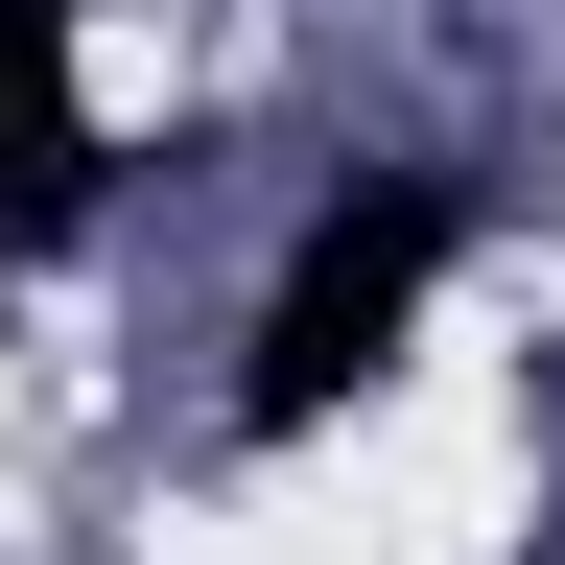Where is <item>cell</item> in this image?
Returning a JSON list of instances; mask_svg holds the SVG:
<instances>
[{"label": "cell", "mask_w": 565, "mask_h": 565, "mask_svg": "<svg viewBox=\"0 0 565 565\" xmlns=\"http://www.w3.org/2000/svg\"><path fill=\"white\" fill-rule=\"evenodd\" d=\"M448 259H471V189H424V166H377V189H330L307 212V259L259 282V377H236V424L259 448H307V424H353L424 353V307H448Z\"/></svg>", "instance_id": "6da1fadb"}, {"label": "cell", "mask_w": 565, "mask_h": 565, "mask_svg": "<svg viewBox=\"0 0 565 565\" xmlns=\"http://www.w3.org/2000/svg\"><path fill=\"white\" fill-rule=\"evenodd\" d=\"M95 212V0H0V259Z\"/></svg>", "instance_id": "7a4b0ae2"}]
</instances>
